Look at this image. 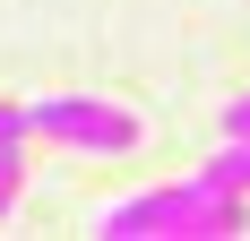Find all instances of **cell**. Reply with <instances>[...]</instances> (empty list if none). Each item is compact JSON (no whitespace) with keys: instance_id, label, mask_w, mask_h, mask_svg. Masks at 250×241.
Returning a JSON list of instances; mask_svg holds the SVG:
<instances>
[{"instance_id":"1","label":"cell","mask_w":250,"mask_h":241,"mask_svg":"<svg viewBox=\"0 0 250 241\" xmlns=\"http://www.w3.org/2000/svg\"><path fill=\"white\" fill-rule=\"evenodd\" d=\"M233 233H250V198L207 190L199 172L104 207V241H233Z\"/></svg>"},{"instance_id":"2","label":"cell","mask_w":250,"mask_h":241,"mask_svg":"<svg viewBox=\"0 0 250 241\" xmlns=\"http://www.w3.org/2000/svg\"><path fill=\"white\" fill-rule=\"evenodd\" d=\"M26 138H61L86 155H129L138 146V112L112 95H35L26 103Z\"/></svg>"},{"instance_id":"3","label":"cell","mask_w":250,"mask_h":241,"mask_svg":"<svg viewBox=\"0 0 250 241\" xmlns=\"http://www.w3.org/2000/svg\"><path fill=\"white\" fill-rule=\"evenodd\" d=\"M199 181L207 190H233V198H250V138H225L216 155L199 164Z\"/></svg>"},{"instance_id":"4","label":"cell","mask_w":250,"mask_h":241,"mask_svg":"<svg viewBox=\"0 0 250 241\" xmlns=\"http://www.w3.org/2000/svg\"><path fill=\"white\" fill-rule=\"evenodd\" d=\"M18 190H26V146H0V216L18 207Z\"/></svg>"},{"instance_id":"5","label":"cell","mask_w":250,"mask_h":241,"mask_svg":"<svg viewBox=\"0 0 250 241\" xmlns=\"http://www.w3.org/2000/svg\"><path fill=\"white\" fill-rule=\"evenodd\" d=\"M0 146H26V112L18 103H0Z\"/></svg>"},{"instance_id":"6","label":"cell","mask_w":250,"mask_h":241,"mask_svg":"<svg viewBox=\"0 0 250 241\" xmlns=\"http://www.w3.org/2000/svg\"><path fill=\"white\" fill-rule=\"evenodd\" d=\"M225 138H250V95H233V103H225Z\"/></svg>"}]
</instances>
